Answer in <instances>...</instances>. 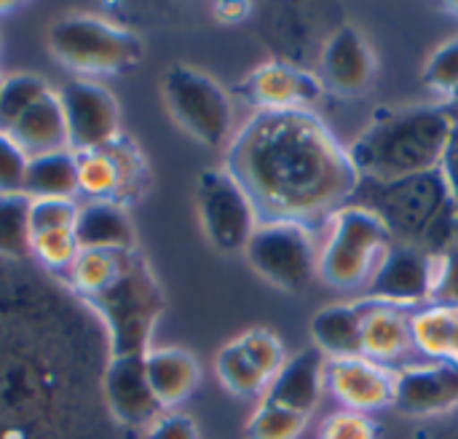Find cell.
Returning a JSON list of instances; mask_svg holds the SVG:
<instances>
[{
    "mask_svg": "<svg viewBox=\"0 0 458 439\" xmlns=\"http://www.w3.org/2000/svg\"><path fill=\"white\" fill-rule=\"evenodd\" d=\"M325 389H327V357L317 346H311L284 362V367L268 384L263 400L276 402L309 418L317 410Z\"/></svg>",
    "mask_w": 458,
    "mask_h": 439,
    "instance_id": "obj_18",
    "label": "cell"
},
{
    "mask_svg": "<svg viewBox=\"0 0 458 439\" xmlns=\"http://www.w3.org/2000/svg\"><path fill=\"white\" fill-rule=\"evenodd\" d=\"M145 373L164 410L185 402L201 378L196 357L182 349H150L145 354Z\"/></svg>",
    "mask_w": 458,
    "mask_h": 439,
    "instance_id": "obj_22",
    "label": "cell"
},
{
    "mask_svg": "<svg viewBox=\"0 0 458 439\" xmlns=\"http://www.w3.org/2000/svg\"><path fill=\"white\" fill-rule=\"evenodd\" d=\"M413 311L416 308H400L373 300L362 325V357L386 365L392 370H403L416 362H424L411 335Z\"/></svg>",
    "mask_w": 458,
    "mask_h": 439,
    "instance_id": "obj_16",
    "label": "cell"
},
{
    "mask_svg": "<svg viewBox=\"0 0 458 439\" xmlns=\"http://www.w3.org/2000/svg\"><path fill=\"white\" fill-rule=\"evenodd\" d=\"M81 249L134 252V228L118 201H86L72 225Z\"/></svg>",
    "mask_w": 458,
    "mask_h": 439,
    "instance_id": "obj_21",
    "label": "cell"
},
{
    "mask_svg": "<svg viewBox=\"0 0 458 439\" xmlns=\"http://www.w3.org/2000/svg\"><path fill=\"white\" fill-rule=\"evenodd\" d=\"M440 439H458V426H454V429H448V432H445V435H443V437Z\"/></svg>",
    "mask_w": 458,
    "mask_h": 439,
    "instance_id": "obj_42",
    "label": "cell"
},
{
    "mask_svg": "<svg viewBox=\"0 0 458 439\" xmlns=\"http://www.w3.org/2000/svg\"><path fill=\"white\" fill-rule=\"evenodd\" d=\"M250 266L271 284L298 292L319 276L317 231L293 220L260 223L244 249Z\"/></svg>",
    "mask_w": 458,
    "mask_h": 439,
    "instance_id": "obj_7",
    "label": "cell"
},
{
    "mask_svg": "<svg viewBox=\"0 0 458 439\" xmlns=\"http://www.w3.org/2000/svg\"><path fill=\"white\" fill-rule=\"evenodd\" d=\"M105 397L113 416L126 426L148 429L164 413L148 384L145 357H113L105 373Z\"/></svg>",
    "mask_w": 458,
    "mask_h": 439,
    "instance_id": "obj_17",
    "label": "cell"
},
{
    "mask_svg": "<svg viewBox=\"0 0 458 439\" xmlns=\"http://www.w3.org/2000/svg\"><path fill=\"white\" fill-rule=\"evenodd\" d=\"M432 306L458 308V247L435 252L432 257Z\"/></svg>",
    "mask_w": 458,
    "mask_h": 439,
    "instance_id": "obj_34",
    "label": "cell"
},
{
    "mask_svg": "<svg viewBox=\"0 0 458 439\" xmlns=\"http://www.w3.org/2000/svg\"><path fill=\"white\" fill-rule=\"evenodd\" d=\"M78 193V153L59 150L27 161L24 196L35 198H72Z\"/></svg>",
    "mask_w": 458,
    "mask_h": 439,
    "instance_id": "obj_24",
    "label": "cell"
},
{
    "mask_svg": "<svg viewBox=\"0 0 458 439\" xmlns=\"http://www.w3.org/2000/svg\"><path fill=\"white\" fill-rule=\"evenodd\" d=\"M309 418L295 413V410H287L276 402H268L263 400L255 413L250 416L247 421V429H244V437L247 439H298L303 435Z\"/></svg>",
    "mask_w": 458,
    "mask_h": 439,
    "instance_id": "obj_30",
    "label": "cell"
},
{
    "mask_svg": "<svg viewBox=\"0 0 458 439\" xmlns=\"http://www.w3.org/2000/svg\"><path fill=\"white\" fill-rule=\"evenodd\" d=\"M11 5H13V3H8V0H0V13H3V11H8Z\"/></svg>",
    "mask_w": 458,
    "mask_h": 439,
    "instance_id": "obj_44",
    "label": "cell"
},
{
    "mask_svg": "<svg viewBox=\"0 0 458 439\" xmlns=\"http://www.w3.org/2000/svg\"><path fill=\"white\" fill-rule=\"evenodd\" d=\"M448 110H451L454 129H451V142H448V153H445V161H443V172L448 174L458 201V99L454 105H448Z\"/></svg>",
    "mask_w": 458,
    "mask_h": 439,
    "instance_id": "obj_40",
    "label": "cell"
},
{
    "mask_svg": "<svg viewBox=\"0 0 458 439\" xmlns=\"http://www.w3.org/2000/svg\"><path fill=\"white\" fill-rule=\"evenodd\" d=\"M78 193L89 201H118L123 193L121 172L105 150L78 156Z\"/></svg>",
    "mask_w": 458,
    "mask_h": 439,
    "instance_id": "obj_28",
    "label": "cell"
},
{
    "mask_svg": "<svg viewBox=\"0 0 458 439\" xmlns=\"http://www.w3.org/2000/svg\"><path fill=\"white\" fill-rule=\"evenodd\" d=\"M451 362L458 367V330H456V346H454V357H451Z\"/></svg>",
    "mask_w": 458,
    "mask_h": 439,
    "instance_id": "obj_43",
    "label": "cell"
},
{
    "mask_svg": "<svg viewBox=\"0 0 458 439\" xmlns=\"http://www.w3.org/2000/svg\"><path fill=\"white\" fill-rule=\"evenodd\" d=\"M102 150L113 158V164H115L118 172H121V182H123L121 198H123L126 193H137L140 185H142V180H145V161H142L140 150H137L126 137H121V134H118L110 145H105Z\"/></svg>",
    "mask_w": 458,
    "mask_h": 439,
    "instance_id": "obj_37",
    "label": "cell"
},
{
    "mask_svg": "<svg viewBox=\"0 0 458 439\" xmlns=\"http://www.w3.org/2000/svg\"><path fill=\"white\" fill-rule=\"evenodd\" d=\"M370 306V298H357L319 308L311 319V338L317 349L330 359L362 357V325Z\"/></svg>",
    "mask_w": 458,
    "mask_h": 439,
    "instance_id": "obj_19",
    "label": "cell"
},
{
    "mask_svg": "<svg viewBox=\"0 0 458 439\" xmlns=\"http://www.w3.org/2000/svg\"><path fill=\"white\" fill-rule=\"evenodd\" d=\"M389 247L392 236L384 223L373 212L346 204L325 225V239L319 241V279L335 290L368 287Z\"/></svg>",
    "mask_w": 458,
    "mask_h": 439,
    "instance_id": "obj_4",
    "label": "cell"
},
{
    "mask_svg": "<svg viewBox=\"0 0 458 439\" xmlns=\"http://www.w3.org/2000/svg\"><path fill=\"white\" fill-rule=\"evenodd\" d=\"M51 89L38 75H8L0 80V131L5 134L32 105H38Z\"/></svg>",
    "mask_w": 458,
    "mask_h": 439,
    "instance_id": "obj_29",
    "label": "cell"
},
{
    "mask_svg": "<svg viewBox=\"0 0 458 439\" xmlns=\"http://www.w3.org/2000/svg\"><path fill=\"white\" fill-rule=\"evenodd\" d=\"M48 46L62 64L89 75L123 70L142 54L137 35L89 13L56 19L48 32Z\"/></svg>",
    "mask_w": 458,
    "mask_h": 439,
    "instance_id": "obj_6",
    "label": "cell"
},
{
    "mask_svg": "<svg viewBox=\"0 0 458 439\" xmlns=\"http://www.w3.org/2000/svg\"><path fill=\"white\" fill-rule=\"evenodd\" d=\"M145 439H199V426L185 413H161L148 429Z\"/></svg>",
    "mask_w": 458,
    "mask_h": 439,
    "instance_id": "obj_39",
    "label": "cell"
},
{
    "mask_svg": "<svg viewBox=\"0 0 458 439\" xmlns=\"http://www.w3.org/2000/svg\"><path fill=\"white\" fill-rule=\"evenodd\" d=\"M451 129L448 105L384 107L346 150L360 177L403 180L443 169Z\"/></svg>",
    "mask_w": 458,
    "mask_h": 439,
    "instance_id": "obj_2",
    "label": "cell"
},
{
    "mask_svg": "<svg viewBox=\"0 0 458 439\" xmlns=\"http://www.w3.org/2000/svg\"><path fill=\"white\" fill-rule=\"evenodd\" d=\"M319 439H378V424L368 413L338 410L322 421Z\"/></svg>",
    "mask_w": 458,
    "mask_h": 439,
    "instance_id": "obj_36",
    "label": "cell"
},
{
    "mask_svg": "<svg viewBox=\"0 0 458 439\" xmlns=\"http://www.w3.org/2000/svg\"><path fill=\"white\" fill-rule=\"evenodd\" d=\"M319 70L322 86L341 97H360L376 78V56L365 35L357 27L344 24L325 40L319 51Z\"/></svg>",
    "mask_w": 458,
    "mask_h": 439,
    "instance_id": "obj_14",
    "label": "cell"
},
{
    "mask_svg": "<svg viewBox=\"0 0 458 439\" xmlns=\"http://www.w3.org/2000/svg\"><path fill=\"white\" fill-rule=\"evenodd\" d=\"M78 204L72 198H35L30 209L32 236L48 231H72L78 220Z\"/></svg>",
    "mask_w": 458,
    "mask_h": 439,
    "instance_id": "obj_33",
    "label": "cell"
},
{
    "mask_svg": "<svg viewBox=\"0 0 458 439\" xmlns=\"http://www.w3.org/2000/svg\"><path fill=\"white\" fill-rule=\"evenodd\" d=\"M322 78L293 62H266L244 83L242 94L258 110H309L322 97Z\"/></svg>",
    "mask_w": 458,
    "mask_h": 439,
    "instance_id": "obj_13",
    "label": "cell"
},
{
    "mask_svg": "<svg viewBox=\"0 0 458 439\" xmlns=\"http://www.w3.org/2000/svg\"><path fill=\"white\" fill-rule=\"evenodd\" d=\"M349 204L373 212L394 244L424 252H443L456 244L458 201L443 169L386 182L360 177Z\"/></svg>",
    "mask_w": 458,
    "mask_h": 439,
    "instance_id": "obj_3",
    "label": "cell"
},
{
    "mask_svg": "<svg viewBox=\"0 0 458 439\" xmlns=\"http://www.w3.org/2000/svg\"><path fill=\"white\" fill-rule=\"evenodd\" d=\"M32 198L24 193H0V255L19 257L32 249Z\"/></svg>",
    "mask_w": 458,
    "mask_h": 439,
    "instance_id": "obj_27",
    "label": "cell"
},
{
    "mask_svg": "<svg viewBox=\"0 0 458 439\" xmlns=\"http://www.w3.org/2000/svg\"><path fill=\"white\" fill-rule=\"evenodd\" d=\"M394 408L405 416H437L458 408V367L454 362H416L397 370Z\"/></svg>",
    "mask_w": 458,
    "mask_h": 439,
    "instance_id": "obj_15",
    "label": "cell"
},
{
    "mask_svg": "<svg viewBox=\"0 0 458 439\" xmlns=\"http://www.w3.org/2000/svg\"><path fill=\"white\" fill-rule=\"evenodd\" d=\"M27 158L70 150L64 113L59 105V94L48 91L38 105H32L8 131H5Z\"/></svg>",
    "mask_w": 458,
    "mask_h": 439,
    "instance_id": "obj_20",
    "label": "cell"
},
{
    "mask_svg": "<svg viewBox=\"0 0 458 439\" xmlns=\"http://www.w3.org/2000/svg\"><path fill=\"white\" fill-rule=\"evenodd\" d=\"M164 99L172 118L199 142L220 148L233 139V102L207 72L174 64L164 75Z\"/></svg>",
    "mask_w": 458,
    "mask_h": 439,
    "instance_id": "obj_8",
    "label": "cell"
},
{
    "mask_svg": "<svg viewBox=\"0 0 458 439\" xmlns=\"http://www.w3.org/2000/svg\"><path fill=\"white\" fill-rule=\"evenodd\" d=\"M432 257L435 252H424L416 247L394 244L386 249L378 263L373 279L365 287V298L400 306V308H421L429 306L432 298Z\"/></svg>",
    "mask_w": 458,
    "mask_h": 439,
    "instance_id": "obj_11",
    "label": "cell"
},
{
    "mask_svg": "<svg viewBox=\"0 0 458 439\" xmlns=\"http://www.w3.org/2000/svg\"><path fill=\"white\" fill-rule=\"evenodd\" d=\"M196 198L212 247L220 252H244L260 225V215L242 182L228 169H207L199 177Z\"/></svg>",
    "mask_w": 458,
    "mask_h": 439,
    "instance_id": "obj_9",
    "label": "cell"
},
{
    "mask_svg": "<svg viewBox=\"0 0 458 439\" xmlns=\"http://www.w3.org/2000/svg\"><path fill=\"white\" fill-rule=\"evenodd\" d=\"M424 83L440 94L458 99V38L448 40L429 56L424 67Z\"/></svg>",
    "mask_w": 458,
    "mask_h": 439,
    "instance_id": "obj_35",
    "label": "cell"
},
{
    "mask_svg": "<svg viewBox=\"0 0 458 439\" xmlns=\"http://www.w3.org/2000/svg\"><path fill=\"white\" fill-rule=\"evenodd\" d=\"M454 247H458V225H456V244H454Z\"/></svg>",
    "mask_w": 458,
    "mask_h": 439,
    "instance_id": "obj_46",
    "label": "cell"
},
{
    "mask_svg": "<svg viewBox=\"0 0 458 439\" xmlns=\"http://www.w3.org/2000/svg\"><path fill=\"white\" fill-rule=\"evenodd\" d=\"M458 308L421 306L411 314V335L424 362H451L456 346Z\"/></svg>",
    "mask_w": 458,
    "mask_h": 439,
    "instance_id": "obj_23",
    "label": "cell"
},
{
    "mask_svg": "<svg viewBox=\"0 0 458 439\" xmlns=\"http://www.w3.org/2000/svg\"><path fill=\"white\" fill-rule=\"evenodd\" d=\"M217 19L223 21H242L247 13H250V3H239V0H231V3H220L215 8Z\"/></svg>",
    "mask_w": 458,
    "mask_h": 439,
    "instance_id": "obj_41",
    "label": "cell"
},
{
    "mask_svg": "<svg viewBox=\"0 0 458 439\" xmlns=\"http://www.w3.org/2000/svg\"><path fill=\"white\" fill-rule=\"evenodd\" d=\"M327 389L346 410H357V413L384 410L394 405L397 370L378 365L368 357L330 359Z\"/></svg>",
    "mask_w": 458,
    "mask_h": 439,
    "instance_id": "obj_12",
    "label": "cell"
},
{
    "mask_svg": "<svg viewBox=\"0 0 458 439\" xmlns=\"http://www.w3.org/2000/svg\"><path fill=\"white\" fill-rule=\"evenodd\" d=\"M215 367H217V378L223 381V386L236 394V397H244V400H252V397H263L266 389H268V378L252 365V359L242 351V346L236 341H231L215 359Z\"/></svg>",
    "mask_w": 458,
    "mask_h": 439,
    "instance_id": "obj_26",
    "label": "cell"
},
{
    "mask_svg": "<svg viewBox=\"0 0 458 439\" xmlns=\"http://www.w3.org/2000/svg\"><path fill=\"white\" fill-rule=\"evenodd\" d=\"M134 252H110V249H81L70 268V282L86 295L94 298L105 292L129 266Z\"/></svg>",
    "mask_w": 458,
    "mask_h": 439,
    "instance_id": "obj_25",
    "label": "cell"
},
{
    "mask_svg": "<svg viewBox=\"0 0 458 439\" xmlns=\"http://www.w3.org/2000/svg\"><path fill=\"white\" fill-rule=\"evenodd\" d=\"M27 156L19 145L0 131V193H24V174H27Z\"/></svg>",
    "mask_w": 458,
    "mask_h": 439,
    "instance_id": "obj_38",
    "label": "cell"
},
{
    "mask_svg": "<svg viewBox=\"0 0 458 439\" xmlns=\"http://www.w3.org/2000/svg\"><path fill=\"white\" fill-rule=\"evenodd\" d=\"M225 169L250 193L260 223L293 220L314 231L352 201L360 182L349 150L311 110H258L228 142Z\"/></svg>",
    "mask_w": 458,
    "mask_h": 439,
    "instance_id": "obj_1",
    "label": "cell"
},
{
    "mask_svg": "<svg viewBox=\"0 0 458 439\" xmlns=\"http://www.w3.org/2000/svg\"><path fill=\"white\" fill-rule=\"evenodd\" d=\"M89 303L102 314L113 357H145L153 327L164 314V295L142 257H131L123 274Z\"/></svg>",
    "mask_w": 458,
    "mask_h": 439,
    "instance_id": "obj_5",
    "label": "cell"
},
{
    "mask_svg": "<svg viewBox=\"0 0 458 439\" xmlns=\"http://www.w3.org/2000/svg\"><path fill=\"white\" fill-rule=\"evenodd\" d=\"M236 343L242 346V351L252 359V365L268 378L274 381V376L284 367L287 357H284V346L282 341L268 333V330H250L242 338H236Z\"/></svg>",
    "mask_w": 458,
    "mask_h": 439,
    "instance_id": "obj_31",
    "label": "cell"
},
{
    "mask_svg": "<svg viewBox=\"0 0 458 439\" xmlns=\"http://www.w3.org/2000/svg\"><path fill=\"white\" fill-rule=\"evenodd\" d=\"M67 139L72 153H94L110 145L118 131V105L107 89L94 80L75 78L59 91Z\"/></svg>",
    "mask_w": 458,
    "mask_h": 439,
    "instance_id": "obj_10",
    "label": "cell"
},
{
    "mask_svg": "<svg viewBox=\"0 0 458 439\" xmlns=\"http://www.w3.org/2000/svg\"><path fill=\"white\" fill-rule=\"evenodd\" d=\"M451 8H454V11H458V3H451Z\"/></svg>",
    "mask_w": 458,
    "mask_h": 439,
    "instance_id": "obj_45",
    "label": "cell"
},
{
    "mask_svg": "<svg viewBox=\"0 0 458 439\" xmlns=\"http://www.w3.org/2000/svg\"><path fill=\"white\" fill-rule=\"evenodd\" d=\"M32 252L48 268L70 274L75 257L81 255V247H78V239L72 231H48V233L32 236Z\"/></svg>",
    "mask_w": 458,
    "mask_h": 439,
    "instance_id": "obj_32",
    "label": "cell"
}]
</instances>
